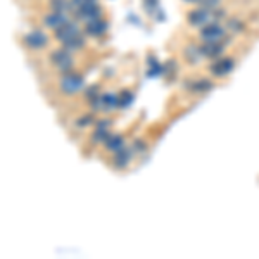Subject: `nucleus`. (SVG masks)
<instances>
[{"instance_id":"7ed1b4c3","label":"nucleus","mask_w":259,"mask_h":259,"mask_svg":"<svg viewBox=\"0 0 259 259\" xmlns=\"http://www.w3.org/2000/svg\"><path fill=\"white\" fill-rule=\"evenodd\" d=\"M83 89V78L78 74H68V76L62 78L61 81V90L68 95H73L76 92H80Z\"/></svg>"},{"instance_id":"4be33fe9","label":"nucleus","mask_w":259,"mask_h":259,"mask_svg":"<svg viewBox=\"0 0 259 259\" xmlns=\"http://www.w3.org/2000/svg\"><path fill=\"white\" fill-rule=\"evenodd\" d=\"M97 89H99V87H97V85H94V87H92V89L87 90V95H89V97H92V99H95V94H97Z\"/></svg>"},{"instance_id":"6e6552de","label":"nucleus","mask_w":259,"mask_h":259,"mask_svg":"<svg viewBox=\"0 0 259 259\" xmlns=\"http://www.w3.org/2000/svg\"><path fill=\"white\" fill-rule=\"evenodd\" d=\"M209 21V11L204 7V9H195L189 14V23L192 26H204V24Z\"/></svg>"},{"instance_id":"f3484780","label":"nucleus","mask_w":259,"mask_h":259,"mask_svg":"<svg viewBox=\"0 0 259 259\" xmlns=\"http://www.w3.org/2000/svg\"><path fill=\"white\" fill-rule=\"evenodd\" d=\"M132 102H133V95H132V92H128V90H124L123 94H121L119 97H118L119 107H128Z\"/></svg>"},{"instance_id":"393cba45","label":"nucleus","mask_w":259,"mask_h":259,"mask_svg":"<svg viewBox=\"0 0 259 259\" xmlns=\"http://www.w3.org/2000/svg\"><path fill=\"white\" fill-rule=\"evenodd\" d=\"M133 145H135V149H137V150H144V149H145V147H144V144H142L140 140H137V142H135V144H133Z\"/></svg>"},{"instance_id":"4468645a","label":"nucleus","mask_w":259,"mask_h":259,"mask_svg":"<svg viewBox=\"0 0 259 259\" xmlns=\"http://www.w3.org/2000/svg\"><path fill=\"white\" fill-rule=\"evenodd\" d=\"M83 45H85V36H81V35H76V36H73L71 40L64 41V49H68L69 52H71V50H80Z\"/></svg>"},{"instance_id":"5701e85b","label":"nucleus","mask_w":259,"mask_h":259,"mask_svg":"<svg viewBox=\"0 0 259 259\" xmlns=\"http://www.w3.org/2000/svg\"><path fill=\"white\" fill-rule=\"evenodd\" d=\"M230 26H232L233 30H240L242 24H239V21H230Z\"/></svg>"},{"instance_id":"0eeeda50","label":"nucleus","mask_w":259,"mask_h":259,"mask_svg":"<svg viewBox=\"0 0 259 259\" xmlns=\"http://www.w3.org/2000/svg\"><path fill=\"white\" fill-rule=\"evenodd\" d=\"M100 12H102V11H100V7L97 6V2H95V4H89V6L80 7V9H78V18L85 19L87 23H90V21L100 18Z\"/></svg>"},{"instance_id":"9d476101","label":"nucleus","mask_w":259,"mask_h":259,"mask_svg":"<svg viewBox=\"0 0 259 259\" xmlns=\"http://www.w3.org/2000/svg\"><path fill=\"white\" fill-rule=\"evenodd\" d=\"M233 68H235V64H233L232 59H221L218 62H214V66L211 68V71L216 74V76H225V74H228Z\"/></svg>"},{"instance_id":"1a4fd4ad","label":"nucleus","mask_w":259,"mask_h":259,"mask_svg":"<svg viewBox=\"0 0 259 259\" xmlns=\"http://www.w3.org/2000/svg\"><path fill=\"white\" fill-rule=\"evenodd\" d=\"M106 30H107V23H106V21H102V19L90 21V23L87 24V28H85L87 35H90V36H100V35H104V31H106Z\"/></svg>"},{"instance_id":"9b49d317","label":"nucleus","mask_w":259,"mask_h":259,"mask_svg":"<svg viewBox=\"0 0 259 259\" xmlns=\"http://www.w3.org/2000/svg\"><path fill=\"white\" fill-rule=\"evenodd\" d=\"M200 52H202V56L214 57V56H220V54L223 52V47L220 45V41H206V45L200 47Z\"/></svg>"},{"instance_id":"2eb2a0df","label":"nucleus","mask_w":259,"mask_h":259,"mask_svg":"<svg viewBox=\"0 0 259 259\" xmlns=\"http://www.w3.org/2000/svg\"><path fill=\"white\" fill-rule=\"evenodd\" d=\"M102 109H114V107H118L119 104H118V97L116 95H112V94H106V95H102Z\"/></svg>"},{"instance_id":"f8f14e48","label":"nucleus","mask_w":259,"mask_h":259,"mask_svg":"<svg viewBox=\"0 0 259 259\" xmlns=\"http://www.w3.org/2000/svg\"><path fill=\"white\" fill-rule=\"evenodd\" d=\"M130 159H132V150L123 147L119 149L118 152H116V157H114V164L118 166V168H124V166L128 164Z\"/></svg>"},{"instance_id":"20e7f679","label":"nucleus","mask_w":259,"mask_h":259,"mask_svg":"<svg viewBox=\"0 0 259 259\" xmlns=\"http://www.w3.org/2000/svg\"><path fill=\"white\" fill-rule=\"evenodd\" d=\"M68 23V16L64 12H57V11H52L50 14H47L44 18V24L47 28H52V30H59L61 26Z\"/></svg>"},{"instance_id":"f03ea898","label":"nucleus","mask_w":259,"mask_h":259,"mask_svg":"<svg viewBox=\"0 0 259 259\" xmlns=\"http://www.w3.org/2000/svg\"><path fill=\"white\" fill-rule=\"evenodd\" d=\"M223 36H225V30L218 23L204 24L202 30H200V38L204 41H220Z\"/></svg>"},{"instance_id":"dca6fc26","label":"nucleus","mask_w":259,"mask_h":259,"mask_svg":"<svg viewBox=\"0 0 259 259\" xmlns=\"http://www.w3.org/2000/svg\"><path fill=\"white\" fill-rule=\"evenodd\" d=\"M69 6L71 4L68 0H50V7L57 12H64L66 9H69Z\"/></svg>"},{"instance_id":"f257e3e1","label":"nucleus","mask_w":259,"mask_h":259,"mask_svg":"<svg viewBox=\"0 0 259 259\" xmlns=\"http://www.w3.org/2000/svg\"><path fill=\"white\" fill-rule=\"evenodd\" d=\"M50 59H52V62L61 71H68V69L73 68V57H71V54H69L68 49L54 50L52 56H50Z\"/></svg>"},{"instance_id":"39448f33","label":"nucleus","mask_w":259,"mask_h":259,"mask_svg":"<svg viewBox=\"0 0 259 259\" xmlns=\"http://www.w3.org/2000/svg\"><path fill=\"white\" fill-rule=\"evenodd\" d=\"M76 35H80V30H78V24H74V23H66L64 26H61L59 30H56V38L59 40V41H68L71 40L73 36H76Z\"/></svg>"},{"instance_id":"423d86ee","label":"nucleus","mask_w":259,"mask_h":259,"mask_svg":"<svg viewBox=\"0 0 259 259\" xmlns=\"http://www.w3.org/2000/svg\"><path fill=\"white\" fill-rule=\"evenodd\" d=\"M24 44H26L30 49H35V50L41 49V47H45V45H47V35L38 31V30H35V31L28 33V35L24 36Z\"/></svg>"},{"instance_id":"aec40b11","label":"nucleus","mask_w":259,"mask_h":259,"mask_svg":"<svg viewBox=\"0 0 259 259\" xmlns=\"http://www.w3.org/2000/svg\"><path fill=\"white\" fill-rule=\"evenodd\" d=\"M144 4H145V9H147L149 12L157 9V0H144Z\"/></svg>"},{"instance_id":"6ab92c4d","label":"nucleus","mask_w":259,"mask_h":259,"mask_svg":"<svg viewBox=\"0 0 259 259\" xmlns=\"http://www.w3.org/2000/svg\"><path fill=\"white\" fill-rule=\"evenodd\" d=\"M95 2H97V0H71V6L80 9V7H85V6H89V4H95Z\"/></svg>"},{"instance_id":"412c9836","label":"nucleus","mask_w":259,"mask_h":259,"mask_svg":"<svg viewBox=\"0 0 259 259\" xmlns=\"http://www.w3.org/2000/svg\"><path fill=\"white\" fill-rule=\"evenodd\" d=\"M202 4L206 6V9H214V6L218 4V0H202Z\"/></svg>"},{"instance_id":"a211bd4d","label":"nucleus","mask_w":259,"mask_h":259,"mask_svg":"<svg viewBox=\"0 0 259 259\" xmlns=\"http://www.w3.org/2000/svg\"><path fill=\"white\" fill-rule=\"evenodd\" d=\"M211 87H212V85H211L209 81L200 80V81H197V83H194V85H192V89H194L195 92H204V90H209Z\"/></svg>"},{"instance_id":"ddd939ff","label":"nucleus","mask_w":259,"mask_h":259,"mask_svg":"<svg viewBox=\"0 0 259 259\" xmlns=\"http://www.w3.org/2000/svg\"><path fill=\"white\" fill-rule=\"evenodd\" d=\"M106 147H107V150H112V152H118L119 149H123V147H124L123 137H119V135H107V139H106Z\"/></svg>"},{"instance_id":"b1692460","label":"nucleus","mask_w":259,"mask_h":259,"mask_svg":"<svg viewBox=\"0 0 259 259\" xmlns=\"http://www.w3.org/2000/svg\"><path fill=\"white\" fill-rule=\"evenodd\" d=\"M83 121H80V124L81 126H85V124H89V123H92V116H85V118H81Z\"/></svg>"},{"instance_id":"a878e982","label":"nucleus","mask_w":259,"mask_h":259,"mask_svg":"<svg viewBox=\"0 0 259 259\" xmlns=\"http://www.w3.org/2000/svg\"><path fill=\"white\" fill-rule=\"evenodd\" d=\"M187 2H197V0H187Z\"/></svg>"}]
</instances>
